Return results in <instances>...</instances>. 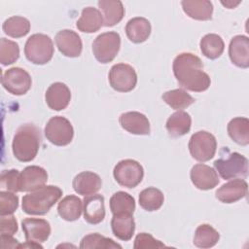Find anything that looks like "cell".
Here are the masks:
<instances>
[{"label": "cell", "instance_id": "7a4b0ae2", "mask_svg": "<svg viewBox=\"0 0 249 249\" xmlns=\"http://www.w3.org/2000/svg\"><path fill=\"white\" fill-rule=\"evenodd\" d=\"M41 143L40 130L33 124L20 125L13 138L12 150L19 161L28 162L35 159Z\"/></svg>", "mask_w": 249, "mask_h": 249}, {"label": "cell", "instance_id": "30bf717a", "mask_svg": "<svg viewBox=\"0 0 249 249\" xmlns=\"http://www.w3.org/2000/svg\"><path fill=\"white\" fill-rule=\"evenodd\" d=\"M112 89L119 92L131 91L137 84V74L132 66L126 63L114 64L108 74Z\"/></svg>", "mask_w": 249, "mask_h": 249}, {"label": "cell", "instance_id": "60d3db41", "mask_svg": "<svg viewBox=\"0 0 249 249\" xmlns=\"http://www.w3.org/2000/svg\"><path fill=\"white\" fill-rule=\"evenodd\" d=\"M0 228L1 234L13 235L18 231V222L12 214L9 215H1L0 218Z\"/></svg>", "mask_w": 249, "mask_h": 249}, {"label": "cell", "instance_id": "9c48e42d", "mask_svg": "<svg viewBox=\"0 0 249 249\" xmlns=\"http://www.w3.org/2000/svg\"><path fill=\"white\" fill-rule=\"evenodd\" d=\"M46 138L55 146H66L71 143L74 129L70 121L62 116L51 118L45 126Z\"/></svg>", "mask_w": 249, "mask_h": 249}, {"label": "cell", "instance_id": "6da1fadb", "mask_svg": "<svg viewBox=\"0 0 249 249\" xmlns=\"http://www.w3.org/2000/svg\"><path fill=\"white\" fill-rule=\"evenodd\" d=\"M172 70L179 86L183 89L201 92L210 87V77L203 71L201 59L194 53H179L173 60Z\"/></svg>", "mask_w": 249, "mask_h": 249}, {"label": "cell", "instance_id": "5b68a950", "mask_svg": "<svg viewBox=\"0 0 249 249\" xmlns=\"http://www.w3.org/2000/svg\"><path fill=\"white\" fill-rule=\"evenodd\" d=\"M53 43L51 37L46 34H33L25 42L24 54L34 64L43 65L48 63L53 58Z\"/></svg>", "mask_w": 249, "mask_h": 249}, {"label": "cell", "instance_id": "7402d4cb", "mask_svg": "<svg viewBox=\"0 0 249 249\" xmlns=\"http://www.w3.org/2000/svg\"><path fill=\"white\" fill-rule=\"evenodd\" d=\"M111 228L114 235L117 238L124 241L130 240L135 231V222L133 219V214H113L111 220Z\"/></svg>", "mask_w": 249, "mask_h": 249}, {"label": "cell", "instance_id": "9a60e30c", "mask_svg": "<svg viewBox=\"0 0 249 249\" xmlns=\"http://www.w3.org/2000/svg\"><path fill=\"white\" fill-rule=\"evenodd\" d=\"M248 185L242 178L232 179L216 191V198L223 203H233L246 196Z\"/></svg>", "mask_w": 249, "mask_h": 249}, {"label": "cell", "instance_id": "836d02e7", "mask_svg": "<svg viewBox=\"0 0 249 249\" xmlns=\"http://www.w3.org/2000/svg\"><path fill=\"white\" fill-rule=\"evenodd\" d=\"M161 97L168 106L178 111L189 107L195 102V98L183 89H175L165 91Z\"/></svg>", "mask_w": 249, "mask_h": 249}, {"label": "cell", "instance_id": "ee69618b", "mask_svg": "<svg viewBox=\"0 0 249 249\" xmlns=\"http://www.w3.org/2000/svg\"><path fill=\"white\" fill-rule=\"evenodd\" d=\"M221 4L222 5H224L226 8H228V9H232V8H234V7H236L238 4H240V1H237V2H234V1H226V2H224V1H221Z\"/></svg>", "mask_w": 249, "mask_h": 249}, {"label": "cell", "instance_id": "3957f363", "mask_svg": "<svg viewBox=\"0 0 249 249\" xmlns=\"http://www.w3.org/2000/svg\"><path fill=\"white\" fill-rule=\"evenodd\" d=\"M62 190L53 185L43 186L22 197V211L28 215H45L59 200Z\"/></svg>", "mask_w": 249, "mask_h": 249}, {"label": "cell", "instance_id": "cb8c5ba5", "mask_svg": "<svg viewBox=\"0 0 249 249\" xmlns=\"http://www.w3.org/2000/svg\"><path fill=\"white\" fill-rule=\"evenodd\" d=\"M97 5L103 17V24L107 27L119 23L124 16V8L119 0H99Z\"/></svg>", "mask_w": 249, "mask_h": 249}, {"label": "cell", "instance_id": "52a82bcc", "mask_svg": "<svg viewBox=\"0 0 249 249\" xmlns=\"http://www.w3.org/2000/svg\"><path fill=\"white\" fill-rule=\"evenodd\" d=\"M217 141L213 134L200 130L194 133L189 141V151L191 156L201 162L210 160L216 153Z\"/></svg>", "mask_w": 249, "mask_h": 249}, {"label": "cell", "instance_id": "7bdbcfd3", "mask_svg": "<svg viewBox=\"0 0 249 249\" xmlns=\"http://www.w3.org/2000/svg\"><path fill=\"white\" fill-rule=\"evenodd\" d=\"M18 248H43V246L40 243L32 242V241H26L23 244H19Z\"/></svg>", "mask_w": 249, "mask_h": 249}, {"label": "cell", "instance_id": "ac0fdd59", "mask_svg": "<svg viewBox=\"0 0 249 249\" xmlns=\"http://www.w3.org/2000/svg\"><path fill=\"white\" fill-rule=\"evenodd\" d=\"M119 122L121 126L131 134H150V122L148 118L140 112L131 111L123 113L119 118Z\"/></svg>", "mask_w": 249, "mask_h": 249}, {"label": "cell", "instance_id": "8992f818", "mask_svg": "<svg viewBox=\"0 0 249 249\" xmlns=\"http://www.w3.org/2000/svg\"><path fill=\"white\" fill-rule=\"evenodd\" d=\"M121 47L120 34L115 31L104 32L98 35L92 43V53L100 63L111 62L118 54Z\"/></svg>", "mask_w": 249, "mask_h": 249}, {"label": "cell", "instance_id": "e575fe53", "mask_svg": "<svg viewBox=\"0 0 249 249\" xmlns=\"http://www.w3.org/2000/svg\"><path fill=\"white\" fill-rule=\"evenodd\" d=\"M110 210L113 214L130 213L135 210V199L128 193L119 191L110 198Z\"/></svg>", "mask_w": 249, "mask_h": 249}, {"label": "cell", "instance_id": "74e56055", "mask_svg": "<svg viewBox=\"0 0 249 249\" xmlns=\"http://www.w3.org/2000/svg\"><path fill=\"white\" fill-rule=\"evenodd\" d=\"M20 172L17 169L3 170L0 175V187L6 191L18 193L20 192L19 187Z\"/></svg>", "mask_w": 249, "mask_h": 249}, {"label": "cell", "instance_id": "d590c367", "mask_svg": "<svg viewBox=\"0 0 249 249\" xmlns=\"http://www.w3.org/2000/svg\"><path fill=\"white\" fill-rule=\"evenodd\" d=\"M80 248L83 249H114V248H120L122 249V246L118 243H116L113 239L105 237L103 235H100L97 232L89 233L86 236H84L80 243Z\"/></svg>", "mask_w": 249, "mask_h": 249}, {"label": "cell", "instance_id": "e0dca14e", "mask_svg": "<svg viewBox=\"0 0 249 249\" xmlns=\"http://www.w3.org/2000/svg\"><path fill=\"white\" fill-rule=\"evenodd\" d=\"M45 100L52 110L60 111L68 106L71 100V91L65 84L55 82L47 89Z\"/></svg>", "mask_w": 249, "mask_h": 249}, {"label": "cell", "instance_id": "4316f807", "mask_svg": "<svg viewBox=\"0 0 249 249\" xmlns=\"http://www.w3.org/2000/svg\"><path fill=\"white\" fill-rule=\"evenodd\" d=\"M191 125V116L187 112L177 111L167 119L165 127L170 136L180 137L187 134L190 131Z\"/></svg>", "mask_w": 249, "mask_h": 249}, {"label": "cell", "instance_id": "f35d334b", "mask_svg": "<svg viewBox=\"0 0 249 249\" xmlns=\"http://www.w3.org/2000/svg\"><path fill=\"white\" fill-rule=\"evenodd\" d=\"M18 207V197L9 191L0 192V215L13 214Z\"/></svg>", "mask_w": 249, "mask_h": 249}, {"label": "cell", "instance_id": "8d00e7d4", "mask_svg": "<svg viewBox=\"0 0 249 249\" xmlns=\"http://www.w3.org/2000/svg\"><path fill=\"white\" fill-rule=\"evenodd\" d=\"M19 57V47L18 43L6 38L0 39V62L2 65H10Z\"/></svg>", "mask_w": 249, "mask_h": 249}, {"label": "cell", "instance_id": "2e32d148", "mask_svg": "<svg viewBox=\"0 0 249 249\" xmlns=\"http://www.w3.org/2000/svg\"><path fill=\"white\" fill-rule=\"evenodd\" d=\"M48 181L47 171L38 165L26 166L20 172V192H32L43 186Z\"/></svg>", "mask_w": 249, "mask_h": 249}, {"label": "cell", "instance_id": "ba28073f", "mask_svg": "<svg viewBox=\"0 0 249 249\" xmlns=\"http://www.w3.org/2000/svg\"><path fill=\"white\" fill-rule=\"evenodd\" d=\"M113 175L119 185L132 189L141 183L144 169L137 160L126 159L120 160L115 165Z\"/></svg>", "mask_w": 249, "mask_h": 249}, {"label": "cell", "instance_id": "44dd1931", "mask_svg": "<svg viewBox=\"0 0 249 249\" xmlns=\"http://www.w3.org/2000/svg\"><path fill=\"white\" fill-rule=\"evenodd\" d=\"M101 178L98 174L91 171H83L77 174L72 182L74 191L84 196L96 194L101 189Z\"/></svg>", "mask_w": 249, "mask_h": 249}, {"label": "cell", "instance_id": "603a6c76", "mask_svg": "<svg viewBox=\"0 0 249 249\" xmlns=\"http://www.w3.org/2000/svg\"><path fill=\"white\" fill-rule=\"evenodd\" d=\"M184 13L193 19L209 20L212 18L213 5L207 0H183L181 2Z\"/></svg>", "mask_w": 249, "mask_h": 249}, {"label": "cell", "instance_id": "4dcf8cb0", "mask_svg": "<svg viewBox=\"0 0 249 249\" xmlns=\"http://www.w3.org/2000/svg\"><path fill=\"white\" fill-rule=\"evenodd\" d=\"M219 238V232L212 226L201 224L195 231L194 244L198 248H210L217 244Z\"/></svg>", "mask_w": 249, "mask_h": 249}, {"label": "cell", "instance_id": "484cf974", "mask_svg": "<svg viewBox=\"0 0 249 249\" xmlns=\"http://www.w3.org/2000/svg\"><path fill=\"white\" fill-rule=\"evenodd\" d=\"M150 21L142 17H136L129 19L125 25V33L127 38L135 44L145 42L151 34Z\"/></svg>", "mask_w": 249, "mask_h": 249}, {"label": "cell", "instance_id": "277c9868", "mask_svg": "<svg viewBox=\"0 0 249 249\" xmlns=\"http://www.w3.org/2000/svg\"><path fill=\"white\" fill-rule=\"evenodd\" d=\"M225 155L214 161L216 172L224 180H232L236 178H245L248 175V160L237 152L231 153L228 148L224 147Z\"/></svg>", "mask_w": 249, "mask_h": 249}, {"label": "cell", "instance_id": "1f68e13d", "mask_svg": "<svg viewBox=\"0 0 249 249\" xmlns=\"http://www.w3.org/2000/svg\"><path fill=\"white\" fill-rule=\"evenodd\" d=\"M163 194L155 187L146 188L139 194V205L149 212L159 210L163 204Z\"/></svg>", "mask_w": 249, "mask_h": 249}, {"label": "cell", "instance_id": "ffe728a7", "mask_svg": "<svg viewBox=\"0 0 249 249\" xmlns=\"http://www.w3.org/2000/svg\"><path fill=\"white\" fill-rule=\"evenodd\" d=\"M231 61L239 68L249 67V39L245 35H236L231 38L229 46Z\"/></svg>", "mask_w": 249, "mask_h": 249}, {"label": "cell", "instance_id": "5bb4252c", "mask_svg": "<svg viewBox=\"0 0 249 249\" xmlns=\"http://www.w3.org/2000/svg\"><path fill=\"white\" fill-rule=\"evenodd\" d=\"M190 177L195 187L202 191L214 189L219 184L216 170L203 163L195 164L191 169Z\"/></svg>", "mask_w": 249, "mask_h": 249}, {"label": "cell", "instance_id": "d6a6232c", "mask_svg": "<svg viewBox=\"0 0 249 249\" xmlns=\"http://www.w3.org/2000/svg\"><path fill=\"white\" fill-rule=\"evenodd\" d=\"M2 29L6 35L12 38H21L29 32L30 22L23 17L13 16L4 21Z\"/></svg>", "mask_w": 249, "mask_h": 249}, {"label": "cell", "instance_id": "7c38bea8", "mask_svg": "<svg viewBox=\"0 0 249 249\" xmlns=\"http://www.w3.org/2000/svg\"><path fill=\"white\" fill-rule=\"evenodd\" d=\"M54 41L58 51L67 57H78L83 50L81 37L73 30L63 29L56 33Z\"/></svg>", "mask_w": 249, "mask_h": 249}, {"label": "cell", "instance_id": "4fadbf2b", "mask_svg": "<svg viewBox=\"0 0 249 249\" xmlns=\"http://www.w3.org/2000/svg\"><path fill=\"white\" fill-rule=\"evenodd\" d=\"M26 241L45 242L51 234V225L45 219L25 218L21 222Z\"/></svg>", "mask_w": 249, "mask_h": 249}, {"label": "cell", "instance_id": "f1b7e54d", "mask_svg": "<svg viewBox=\"0 0 249 249\" xmlns=\"http://www.w3.org/2000/svg\"><path fill=\"white\" fill-rule=\"evenodd\" d=\"M229 136L237 144L246 146L249 144V120L244 117L231 119L227 126Z\"/></svg>", "mask_w": 249, "mask_h": 249}, {"label": "cell", "instance_id": "f546056e", "mask_svg": "<svg viewBox=\"0 0 249 249\" xmlns=\"http://www.w3.org/2000/svg\"><path fill=\"white\" fill-rule=\"evenodd\" d=\"M199 46L202 54L209 59H216L220 57L225 49L222 37L215 33L204 35L200 40Z\"/></svg>", "mask_w": 249, "mask_h": 249}, {"label": "cell", "instance_id": "b9f144b4", "mask_svg": "<svg viewBox=\"0 0 249 249\" xmlns=\"http://www.w3.org/2000/svg\"><path fill=\"white\" fill-rule=\"evenodd\" d=\"M1 247L2 248H18L19 243L13 235L1 234Z\"/></svg>", "mask_w": 249, "mask_h": 249}, {"label": "cell", "instance_id": "d4e9b609", "mask_svg": "<svg viewBox=\"0 0 249 249\" xmlns=\"http://www.w3.org/2000/svg\"><path fill=\"white\" fill-rule=\"evenodd\" d=\"M103 25V17L99 10L93 7L83 9L80 18L76 22L77 28L85 33H94Z\"/></svg>", "mask_w": 249, "mask_h": 249}, {"label": "cell", "instance_id": "ab89813d", "mask_svg": "<svg viewBox=\"0 0 249 249\" xmlns=\"http://www.w3.org/2000/svg\"><path fill=\"white\" fill-rule=\"evenodd\" d=\"M164 246L165 245L161 241L154 238L150 233H147V232L138 233L134 239V244H133V247L135 249L161 248Z\"/></svg>", "mask_w": 249, "mask_h": 249}, {"label": "cell", "instance_id": "8fae6325", "mask_svg": "<svg viewBox=\"0 0 249 249\" xmlns=\"http://www.w3.org/2000/svg\"><path fill=\"white\" fill-rule=\"evenodd\" d=\"M3 88L14 95L25 94L31 88L32 80L27 71L20 67H12L2 76Z\"/></svg>", "mask_w": 249, "mask_h": 249}, {"label": "cell", "instance_id": "d6986e66", "mask_svg": "<svg viewBox=\"0 0 249 249\" xmlns=\"http://www.w3.org/2000/svg\"><path fill=\"white\" fill-rule=\"evenodd\" d=\"M84 219L89 224L96 225L104 220L105 206L104 197L99 194L85 196L83 200Z\"/></svg>", "mask_w": 249, "mask_h": 249}, {"label": "cell", "instance_id": "83f0119b", "mask_svg": "<svg viewBox=\"0 0 249 249\" xmlns=\"http://www.w3.org/2000/svg\"><path fill=\"white\" fill-rule=\"evenodd\" d=\"M83 211V201L74 195L63 197L57 206L58 215L65 221L73 222L80 218Z\"/></svg>", "mask_w": 249, "mask_h": 249}]
</instances>
